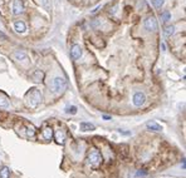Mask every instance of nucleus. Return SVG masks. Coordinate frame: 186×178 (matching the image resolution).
I'll use <instances>...</instances> for the list:
<instances>
[{
    "mask_svg": "<svg viewBox=\"0 0 186 178\" xmlns=\"http://www.w3.org/2000/svg\"><path fill=\"white\" fill-rule=\"evenodd\" d=\"M27 100H28V104H29L31 108H35V107H38V104L40 103V100H42V93H40L37 88H33L29 93L27 94Z\"/></svg>",
    "mask_w": 186,
    "mask_h": 178,
    "instance_id": "f257e3e1",
    "label": "nucleus"
},
{
    "mask_svg": "<svg viewBox=\"0 0 186 178\" xmlns=\"http://www.w3.org/2000/svg\"><path fill=\"white\" fill-rule=\"evenodd\" d=\"M67 87V80L63 77H55L52 82V90L54 93H61Z\"/></svg>",
    "mask_w": 186,
    "mask_h": 178,
    "instance_id": "f03ea898",
    "label": "nucleus"
},
{
    "mask_svg": "<svg viewBox=\"0 0 186 178\" xmlns=\"http://www.w3.org/2000/svg\"><path fill=\"white\" fill-rule=\"evenodd\" d=\"M102 162V155L97 149H93V151L89 152L88 154V163L91 164L92 167H98Z\"/></svg>",
    "mask_w": 186,
    "mask_h": 178,
    "instance_id": "7ed1b4c3",
    "label": "nucleus"
},
{
    "mask_svg": "<svg viewBox=\"0 0 186 178\" xmlns=\"http://www.w3.org/2000/svg\"><path fill=\"white\" fill-rule=\"evenodd\" d=\"M132 102H133V104L136 107L143 106L145 102H146V95H145V93H142V92H137V93L133 94V99H132Z\"/></svg>",
    "mask_w": 186,
    "mask_h": 178,
    "instance_id": "20e7f679",
    "label": "nucleus"
},
{
    "mask_svg": "<svg viewBox=\"0 0 186 178\" xmlns=\"http://www.w3.org/2000/svg\"><path fill=\"white\" fill-rule=\"evenodd\" d=\"M145 29L146 30H149V31H153V30H156L157 29V21H156V19L153 18V17H149L145 20Z\"/></svg>",
    "mask_w": 186,
    "mask_h": 178,
    "instance_id": "39448f33",
    "label": "nucleus"
},
{
    "mask_svg": "<svg viewBox=\"0 0 186 178\" xmlns=\"http://www.w3.org/2000/svg\"><path fill=\"white\" fill-rule=\"evenodd\" d=\"M71 56L73 60H78L82 56V46L79 44H74L71 49Z\"/></svg>",
    "mask_w": 186,
    "mask_h": 178,
    "instance_id": "423d86ee",
    "label": "nucleus"
},
{
    "mask_svg": "<svg viewBox=\"0 0 186 178\" xmlns=\"http://www.w3.org/2000/svg\"><path fill=\"white\" fill-rule=\"evenodd\" d=\"M24 11V4H23V0H14L13 3V14L19 15Z\"/></svg>",
    "mask_w": 186,
    "mask_h": 178,
    "instance_id": "0eeeda50",
    "label": "nucleus"
},
{
    "mask_svg": "<svg viewBox=\"0 0 186 178\" xmlns=\"http://www.w3.org/2000/svg\"><path fill=\"white\" fill-rule=\"evenodd\" d=\"M14 29L18 31V33H24L25 29H27V27H25V23L21 20H18L14 23Z\"/></svg>",
    "mask_w": 186,
    "mask_h": 178,
    "instance_id": "6e6552de",
    "label": "nucleus"
},
{
    "mask_svg": "<svg viewBox=\"0 0 186 178\" xmlns=\"http://www.w3.org/2000/svg\"><path fill=\"white\" fill-rule=\"evenodd\" d=\"M146 127H147L149 129H152V131H156V132L162 131V127L160 126L159 123L153 122V120H151V122H147V123H146Z\"/></svg>",
    "mask_w": 186,
    "mask_h": 178,
    "instance_id": "1a4fd4ad",
    "label": "nucleus"
},
{
    "mask_svg": "<svg viewBox=\"0 0 186 178\" xmlns=\"http://www.w3.org/2000/svg\"><path fill=\"white\" fill-rule=\"evenodd\" d=\"M96 127H94L92 123H87V122H82L81 123V131L87 132V131H94Z\"/></svg>",
    "mask_w": 186,
    "mask_h": 178,
    "instance_id": "9d476101",
    "label": "nucleus"
},
{
    "mask_svg": "<svg viewBox=\"0 0 186 178\" xmlns=\"http://www.w3.org/2000/svg\"><path fill=\"white\" fill-rule=\"evenodd\" d=\"M55 138H57V142H58L59 144H63V143H64V139H65V134H64V132L59 129V131L55 133Z\"/></svg>",
    "mask_w": 186,
    "mask_h": 178,
    "instance_id": "9b49d317",
    "label": "nucleus"
},
{
    "mask_svg": "<svg viewBox=\"0 0 186 178\" xmlns=\"http://www.w3.org/2000/svg\"><path fill=\"white\" fill-rule=\"evenodd\" d=\"M52 135H53V131H52V128H50V127H47V128H44V131H43V138L44 139L49 141V139L52 138Z\"/></svg>",
    "mask_w": 186,
    "mask_h": 178,
    "instance_id": "f8f14e48",
    "label": "nucleus"
},
{
    "mask_svg": "<svg viewBox=\"0 0 186 178\" xmlns=\"http://www.w3.org/2000/svg\"><path fill=\"white\" fill-rule=\"evenodd\" d=\"M9 174H10L9 168L8 167H1V169H0V177L1 178H9Z\"/></svg>",
    "mask_w": 186,
    "mask_h": 178,
    "instance_id": "ddd939ff",
    "label": "nucleus"
},
{
    "mask_svg": "<svg viewBox=\"0 0 186 178\" xmlns=\"http://www.w3.org/2000/svg\"><path fill=\"white\" fill-rule=\"evenodd\" d=\"M163 33H165V35H167V37L172 35V34L175 33V27H174V25H169V27H166V28H165Z\"/></svg>",
    "mask_w": 186,
    "mask_h": 178,
    "instance_id": "4468645a",
    "label": "nucleus"
},
{
    "mask_svg": "<svg viewBox=\"0 0 186 178\" xmlns=\"http://www.w3.org/2000/svg\"><path fill=\"white\" fill-rule=\"evenodd\" d=\"M161 19H162L163 21H165V23H166V21H169L170 19H171V14H170V11H169V10L162 11V13H161Z\"/></svg>",
    "mask_w": 186,
    "mask_h": 178,
    "instance_id": "2eb2a0df",
    "label": "nucleus"
},
{
    "mask_svg": "<svg viewBox=\"0 0 186 178\" xmlns=\"http://www.w3.org/2000/svg\"><path fill=\"white\" fill-rule=\"evenodd\" d=\"M14 56L17 58L18 60H24V59H27V54L23 53V52H17L14 54Z\"/></svg>",
    "mask_w": 186,
    "mask_h": 178,
    "instance_id": "dca6fc26",
    "label": "nucleus"
},
{
    "mask_svg": "<svg viewBox=\"0 0 186 178\" xmlns=\"http://www.w3.org/2000/svg\"><path fill=\"white\" fill-rule=\"evenodd\" d=\"M65 112L69 113V114H75L77 113V107L75 106H68L65 108Z\"/></svg>",
    "mask_w": 186,
    "mask_h": 178,
    "instance_id": "f3484780",
    "label": "nucleus"
},
{
    "mask_svg": "<svg viewBox=\"0 0 186 178\" xmlns=\"http://www.w3.org/2000/svg\"><path fill=\"white\" fill-rule=\"evenodd\" d=\"M8 106H9L8 99L5 97H3V95H0V107H8Z\"/></svg>",
    "mask_w": 186,
    "mask_h": 178,
    "instance_id": "a211bd4d",
    "label": "nucleus"
},
{
    "mask_svg": "<svg viewBox=\"0 0 186 178\" xmlns=\"http://www.w3.org/2000/svg\"><path fill=\"white\" fill-rule=\"evenodd\" d=\"M152 1H153V5H155L157 9H161V6L163 5L165 0H152Z\"/></svg>",
    "mask_w": 186,
    "mask_h": 178,
    "instance_id": "6ab92c4d",
    "label": "nucleus"
},
{
    "mask_svg": "<svg viewBox=\"0 0 186 178\" xmlns=\"http://www.w3.org/2000/svg\"><path fill=\"white\" fill-rule=\"evenodd\" d=\"M28 135H30V137H33L34 135V131H33V128H28Z\"/></svg>",
    "mask_w": 186,
    "mask_h": 178,
    "instance_id": "aec40b11",
    "label": "nucleus"
},
{
    "mask_svg": "<svg viewBox=\"0 0 186 178\" xmlns=\"http://www.w3.org/2000/svg\"><path fill=\"white\" fill-rule=\"evenodd\" d=\"M40 3H42V5H43V6L48 8V0H40Z\"/></svg>",
    "mask_w": 186,
    "mask_h": 178,
    "instance_id": "412c9836",
    "label": "nucleus"
},
{
    "mask_svg": "<svg viewBox=\"0 0 186 178\" xmlns=\"http://www.w3.org/2000/svg\"><path fill=\"white\" fill-rule=\"evenodd\" d=\"M136 174H137V176H146V172H141V171H140V172H137Z\"/></svg>",
    "mask_w": 186,
    "mask_h": 178,
    "instance_id": "4be33fe9",
    "label": "nucleus"
},
{
    "mask_svg": "<svg viewBox=\"0 0 186 178\" xmlns=\"http://www.w3.org/2000/svg\"><path fill=\"white\" fill-rule=\"evenodd\" d=\"M103 119H105V120H109V119H111V117H109V116H103Z\"/></svg>",
    "mask_w": 186,
    "mask_h": 178,
    "instance_id": "5701e85b",
    "label": "nucleus"
}]
</instances>
